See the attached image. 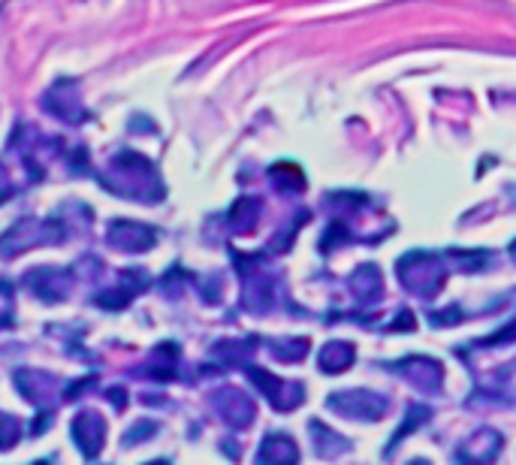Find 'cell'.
<instances>
[{
	"label": "cell",
	"instance_id": "cell-2",
	"mask_svg": "<svg viewBox=\"0 0 516 465\" xmlns=\"http://www.w3.org/2000/svg\"><path fill=\"white\" fill-rule=\"evenodd\" d=\"M326 408L351 420H381L390 408L387 396L372 390H338L326 399Z\"/></svg>",
	"mask_w": 516,
	"mask_h": 465
},
{
	"label": "cell",
	"instance_id": "cell-7",
	"mask_svg": "<svg viewBox=\"0 0 516 465\" xmlns=\"http://www.w3.org/2000/svg\"><path fill=\"white\" fill-rule=\"evenodd\" d=\"M501 453V435L495 429H477L465 447L459 450V459H477V462H489Z\"/></svg>",
	"mask_w": 516,
	"mask_h": 465
},
{
	"label": "cell",
	"instance_id": "cell-13",
	"mask_svg": "<svg viewBox=\"0 0 516 465\" xmlns=\"http://www.w3.org/2000/svg\"><path fill=\"white\" fill-rule=\"evenodd\" d=\"M257 218H260V203H257V200H248V197H245V200H239V203L233 206V212H230L233 230H239V233L254 230Z\"/></svg>",
	"mask_w": 516,
	"mask_h": 465
},
{
	"label": "cell",
	"instance_id": "cell-14",
	"mask_svg": "<svg viewBox=\"0 0 516 465\" xmlns=\"http://www.w3.org/2000/svg\"><path fill=\"white\" fill-rule=\"evenodd\" d=\"M269 351L281 363H299L308 354V339H281V342H272Z\"/></svg>",
	"mask_w": 516,
	"mask_h": 465
},
{
	"label": "cell",
	"instance_id": "cell-3",
	"mask_svg": "<svg viewBox=\"0 0 516 465\" xmlns=\"http://www.w3.org/2000/svg\"><path fill=\"white\" fill-rule=\"evenodd\" d=\"M248 375H251V381L266 393V399H269L278 411H293V408L302 405V399H305V390H302V384H296V381L275 378V375H269V372H263V369H257V366H248Z\"/></svg>",
	"mask_w": 516,
	"mask_h": 465
},
{
	"label": "cell",
	"instance_id": "cell-15",
	"mask_svg": "<svg viewBox=\"0 0 516 465\" xmlns=\"http://www.w3.org/2000/svg\"><path fill=\"white\" fill-rule=\"evenodd\" d=\"M429 414H432V411H429L426 405H411V411H408V417H411V420H408V423L393 435V444H399V441H402V435H405V432H411L414 426H423V423L429 420Z\"/></svg>",
	"mask_w": 516,
	"mask_h": 465
},
{
	"label": "cell",
	"instance_id": "cell-8",
	"mask_svg": "<svg viewBox=\"0 0 516 465\" xmlns=\"http://www.w3.org/2000/svg\"><path fill=\"white\" fill-rule=\"evenodd\" d=\"M351 290L360 302H375L381 299L384 293V278H381V269L375 263H366L360 266L354 275H351Z\"/></svg>",
	"mask_w": 516,
	"mask_h": 465
},
{
	"label": "cell",
	"instance_id": "cell-4",
	"mask_svg": "<svg viewBox=\"0 0 516 465\" xmlns=\"http://www.w3.org/2000/svg\"><path fill=\"white\" fill-rule=\"evenodd\" d=\"M393 372H399L408 384H414L423 393H438L444 384V369L432 357H405L393 363Z\"/></svg>",
	"mask_w": 516,
	"mask_h": 465
},
{
	"label": "cell",
	"instance_id": "cell-6",
	"mask_svg": "<svg viewBox=\"0 0 516 465\" xmlns=\"http://www.w3.org/2000/svg\"><path fill=\"white\" fill-rule=\"evenodd\" d=\"M357 360V348L351 342H326L317 354V363L326 375H338L344 369H351Z\"/></svg>",
	"mask_w": 516,
	"mask_h": 465
},
{
	"label": "cell",
	"instance_id": "cell-12",
	"mask_svg": "<svg viewBox=\"0 0 516 465\" xmlns=\"http://www.w3.org/2000/svg\"><path fill=\"white\" fill-rule=\"evenodd\" d=\"M272 185H275L278 191H290V194L305 191L302 170L293 167V164H278V167H272Z\"/></svg>",
	"mask_w": 516,
	"mask_h": 465
},
{
	"label": "cell",
	"instance_id": "cell-10",
	"mask_svg": "<svg viewBox=\"0 0 516 465\" xmlns=\"http://www.w3.org/2000/svg\"><path fill=\"white\" fill-rule=\"evenodd\" d=\"M311 435H314V450L323 456V459H332V456H338V453H344L348 450V441H344L338 432H332L329 426H323V423H311Z\"/></svg>",
	"mask_w": 516,
	"mask_h": 465
},
{
	"label": "cell",
	"instance_id": "cell-11",
	"mask_svg": "<svg viewBox=\"0 0 516 465\" xmlns=\"http://www.w3.org/2000/svg\"><path fill=\"white\" fill-rule=\"evenodd\" d=\"M112 239L118 245H124L127 251H142V248H148L154 242V233L139 227V224H121V227H115Z\"/></svg>",
	"mask_w": 516,
	"mask_h": 465
},
{
	"label": "cell",
	"instance_id": "cell-16",
	"mask_svg": "<svg viewBox=\"0 0 516 465\" xmlns=\"http://www.w3.org/2000/svg\"><path fill=\"white\" fill-rule=\"evenodd\" d=\"M510 257H513V260H516V242H513V245H510Z\"/></svg>",
	"mask_w": 516,
	"mask_h": 465
},
{
	"label": "cell",
	"instance_id": "cell-9",
	"mask_svg": "<svg viewBox=\"0 0 516 465\" xmlns=\"http://www.w3.org/2000/svg\"><path fill=\"white\" fill-rule=\"evenodd\" d=\"M257 459H260V462H296V459H299V447L293 444L290 435L272 432V435H266V441H263Z\"/></svg>",
	"mask_w": 516,
	"mask_h": 465
},
{
	"label": "cell",
	"instance_id": "cell-1",
	"mask_svg": "<svg viewBox=\"0 0 516 465\" xmlns=\"http://www.w3.org/2000/svg\"><path fill=\"white\" fill-rule=\"evenodd\" d=\"M399 281L405 284V290H411L414 296H423V299H435L447 281V263L441 254H432V251H408L399 266Z\"/></svg>",
	"mask_w": 516,
	"mask_h": 465
},
{
	"label": "cell",
	"instance_id": "cell-5",
	"mask_svg": "<svg viewBox=\"0 0 516 465\" xmlns=\"http://www.w3.org/2000/svg\"><path fill=\"white\" fill-rule=\"evenodd\" d=\"M215 405H218V411L224 414V420L227 423H233V426H248L251 420H254V414H257V408H254V402L245 396V393H239V390H221L218 396H215Z\"/></svg>",
	"mask_w": 516,
	"mask_h": 465
}]
</instances>
